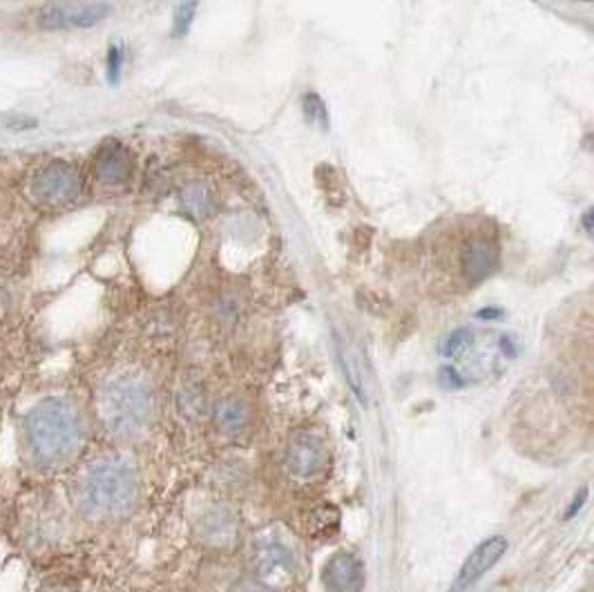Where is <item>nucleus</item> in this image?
Returning <instances> with one entry per match:
<instances>
[{
  "label": "nucleus",
  "instance_id": "obj_1",
  "mask_svg": "<svg viewBox=\"0 0 594 592\" xmlns=\"http://www.w3.org/2000/svg\"><path fill=\"white\" fill-rule=\"evenodd\" d=\"M85 438L79 409L70 400L45 398L23 423V447L38 470H59L81 452Z\"/></svg>",
  "mask_w": 594,
  "mask_h": 592
},
{
  "label": "nucleus",
  "instance_id": "obj_2",
  "mask_svg": "<svg viewBox=\"0 0 594 592\" xmlns=\"http://www.w3.org/2000/svg\"><path fill=\"white\" fill-rule=\"evenodd\" d=\"M139 496V474L121 456H105L83 470L76 481L79 508L97 521L123 519Z\"/></svg>",
  "mask_w": 594,
  "mask_h": 592
},
{
  "label": "nucleus",
  "instance_id": "obj_3",
  "mask_svg": "<svg viewBox=\"0 0 594 592\" xmlns=\"http://www.w3.org/2000/svg\"><path fill=\"white\" fill-rule=\"evenodd\" d=\"M97 407L105 432L117 438H134L148 429L155 412V398L146 378L126 371L108 380V385L101 389Z\"/></svg>",
  "mask_w": 594,
  "mask_h": 592
},
{
  "label": "nucleus",
  "instance_id": "obj_4",
  "mask_svg": "<svg viewBox=\"0 0 594 592\" xmlns=\"http://www.w3.org/2000/svg\"><path fill=\"white\" fill-rule=\"evenodd\" d=\"M83 179L79 168L67 164V161H50L38 170L32 184V193L38 202L52 208H61L72 204L81 195Z\"/></svg>",
  "mask_w": 594,
  "mask_h": 592
},
{
  "label": "nucleus",
  "instance_id": "obj_5",
  "mask_svg": "<svg viewBox=\"0 0 594 592\" xmlns=\"http://www.w3.org/2000/svg\"><path fill=\"white\" fill-rule=\"evenodd\" d=\"M327 465V447L311 429H297L286 447V470L297 481H311Z\"/></svg>",
  "mask_w": 594,
  "mask_h": 592
},
{
  "label": "nucleus",
  "instance_id": "obj_6",
  "mask_svg": "<svg viewBox=\"0 0 594 592\" xmlns=\"http://www.w3.org/2000/svg\"><path fill=\"white\" fill-rule=\"evenodd\" d=\"M108 3H47L38 12V25L43 30H70V27H92L108 18Z\"/></svg>",
  "mask_w": 594,
  "mask_h": 592
},
{
  "label": "nucleus",
  "instance_id": "obj_7",
  "mask_svg": "<svg viewBox=\"0 0 594 592\" xmlns=\"http://www.w3.org/2000/svg\"><path fill=\"white\" fill-rule=\"evenodd\" d=\"M505 552H507V539L501 537V534L478 543V546L472 550V555L465 559L461 572L456 575L452 590L449 592H465L472 588L478 579H483L487 572H490L496 563L503 559Z\"/></svg>",
  "mask_w": 594,
  "mask_h": 592
},
{
  "label": "nucleus",
  "instance_id": "obj_8",
  "mask_svg": "<svg viewBox=\"0 0 594 592\" xmlns=\"http://www.w3.org/2000/svg\"><path fill=\"white\" fill-rule=\"evenodd\" d=\"M324 586L329 592H362L364 563L351 552H338L324 566Z\"/></svg>",
  "mask_w": 594,
  "mask_h": 592
},
{
  "label": "nucleus",
  "instance_id": "obj_9",
  "mask_svg": "<svg viewBox=\"0 0 594 592\" xmlns=\"http://www.w3.org/2000/svg\"><path fill=\"white\" fill-rule=\"evenodd\" d=\"M498 266V246L496 242L487 240V237H478V240L469 242L461 257L463 278L469 284H478L485 278H490Z\"/></svg>",
  "mask_w": 594,
  "mask_h": 592
},
{
  "label": "nucleus",
  "instance_id": "obj_10",
  "mask_svg": "<svg viewBox=\"0 0 594 592\" xmlns=\"http://www.w3.org/2000/svg\"><path fill=\"white\" fill-rule=\"evenodd\" d=\"M94 175L105 184H121L132 175V155L121 143H108L94 159Z\"/></svg>",
  "mask_w": 594,
  "mask_h": 592
},
{
  "label": "nucleus",
  "instance_id": "obj_11",
  "mask_svg": "<svg viewBox=\"0 0 594 592\" xmlns=\"http://www.w3.org/2000/svg\"><path fill=\"white\" fill-rule=\"evenodd\" d=\"M255 570L260 577L291 575L293 572V552L277 539H266L255 548Z\"/></svg>",
  "mask_w": 594,
  "mask_h": 592
},
{
  "label": "nucleus",
  "instance_id": "obj_12",
  "mask_svg": "<svg viewBox=\"0 0 594 592\" xmlns=\"http://www.w3.org/2000/svg\"><path fill=\"white\" fill-rule=\"evenodd\" d=\"M215 420L219 429H224V432H239L248 423V407L239 398H224L215 407Z\"/></svg>",
  "mask_w": 594,
  "mask_h": 592
},
{
  "label": "nucleus",
  "instance_id": "obj_13",
  "mask_svg": "<svg viewBox=\"0 0 594 592\" xmlns=\"http://www.w3.org/2000/svg\"><path fill=\"white\" fill-rule=\"evenodd\" d=\"M184 206L190 210V213L197 215V217H204L208 215L210 210H213V195H210V190L201 184V181H193V184H188L184 188Z\"/></svg>",
  "mask_w": 594,
  "mask_h": 592
},
{
  "label": "nucleus",
  "instance_id": "obj_14",
  "mask_svg": "<svg viewBox=\"0 0 594 592\" xmlns=\"http://www.w3.org/2000/svg\"><path fill=\"white\" fill-rule=\"evenodd\" d=\"M472 345H474L472 331L461 327V329L449 333V336L443 342V347H440V351H443L445 358H461L463 353Z\"/></svg>",
  "mask_w": 594,
  "mask_h": 592
},
{
  "label": "nucleus",
  "instance_id": "obj_15",
  "mask_svg": "<svg viewBox=\"0 0 594 592\" xmlns=\"http://www.w3.org/2000/svg\"><path fill=\"white\" fill-rule=\"evenodd\" d=\"M302 105H304V114L306 119H309L311 123H318L320 128L327 130L329 128V112H327V105H324V101L318 97V94H306V97L302 99Z\"/></svg>",
  "mask_w": 594,
  "mask_h": 592
},
{
  "label": "nucleus",
  "instance_id": "obj_16",
  "mask_svg": "<svg viewBox=\"0 0 594 592\" xmlns=\"http://www.w3.org/2000/svg\"><path fill=\"white\" fill-rule=\"evenodd\" d=\"M197 16V3H179L175 7V23H172V30L175 36H186L190 32V25H193Z\"/></svg>",
  "mask_w": 594,
  "mask_h": 592
},
{
  "label": "nucleus",
  "instance_id": "obj_17",
  "mask_svg": "<svg viewBox=\"0 0 594 592\" xmlns=\"http://www.w3.org/2000/svg\"><path fill=\"white\" fill-rule=\"evenodd\" d=\"M123 59H126V52H123V47L119 43H114L108 52V81L110 83H119Z\"/></svg>",
  "mask_w": 594,
  "mask_h": 592
},
{
  "label": "nucleus",
  "instance_id": "obj_18",
  "mask_svg": "<svg viewBox=\"0 0 594 592\" xmlns=\"http://www.w3.org/2000/svg\"><path fill=\"white\" fill-rule=\"evenodd\" d=\"M438 383L443 389L454 391V389L465 387V378L461 376V371H456L454 367H443L438 374Z\"/></svg>",
  "mask_w": 594,
  "mask_h": 592
},
{
  "label": "nucleus",
  "instance_id": "obj_19",
  "mask_svg": "<svg viewBox=\"0 0 594 592\" xmlns=\"http://www.w3.org/2000/svg\"><path fill=\"white\" fill-rule=\"evenodd\" d=\"M231 592H277L273 586L264 584V581L257 579H244L231 588Z\"/></svg>",
  "mask_w": 594,
  "mask_h": 592
},
{
  "label": "nucleus",
  "instance_id": "obj_20",
  "mask_svg": "<svg viewBox=\"0 0 594 592\" xmlns=\"http://www.w3.org/2000/svg\"><path fill=\"white\" fill-rule=\"evenodd\" d=\"M478 320H498L503 318V309L501 307H485L476 313Z\"/></svg>",
  "mask_w": 594,
  "mask_h": 592
},
{
  "label": "nucleus",
  "instance_id": "obj_21",
  "mask_svg": "<svg viewBox=\"0 0 594 592\" xmlns=\"http://www.w3.org/2000/svg\"><path fill=\"white\" fill-rule=\"evenodd\" d=\"M581 224L586 228V233L592 235V210H586V215L581 217Z\"/></svg>",
  "mask_w": 594,
  "mask_h": 592
},
{
  "label": "nucleus",
  "instance_id": "obj_22",
  "mask_svg": "<svg viewBox=\"0 0 594 592\" xmlns=\"http://www.w3.org/2000/svg\"><path fill=\"white\" fill-rule=\"evenodd\" d=\"M0 304H3V291H0Z\"/></svg>",
  "mask_w": 594,
  "mask_h": 592
}]
</instances>
